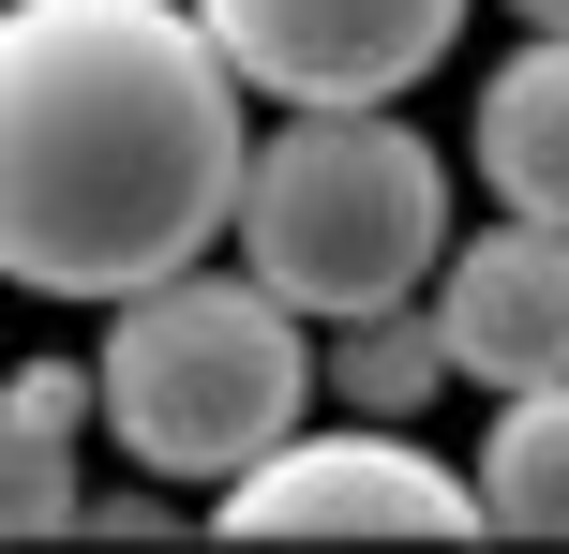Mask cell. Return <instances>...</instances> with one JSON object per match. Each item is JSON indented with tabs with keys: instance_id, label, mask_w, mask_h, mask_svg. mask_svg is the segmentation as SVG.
<instances>
[{
	"instance_id": "cell-1",
	"label": "cell",
	"mask_w": 569,
	"mask_h": 554,
	"mask_svg": "<svg viewBox=\"0 0 569 554\" xmlns=\"http://www.w3.org/2000/svg\"><path fill=\"white\" fill-rule=\"evenodd\" d=\"M256 75L196 0H16L0 16V270L30 300H136L240 240Z\"/></svg>"
},
{
	"instance_id": "cell-2",
	"label": "cell",
	"mask_w": 569,
	"mask_h": 554,
	"mask_svg": "<svg viewBox=\"0 0 569 554\" xmlns=\"http://www.w3.org/2000/svg\"><path fill=\"white\" fill-rule=\"evenodd\" d=\"M90 360H106V450L136 480H180V495H226L240 465H270L330 390V330L284 285H256L240 255L226 270L196 255L166 285L106 300Z\"/></svg>"
},
{
	"instance_id": "cell-3",
	"label": "cell",
	"mask_w": 569,
	"mask_h": 554,
	"mask_svg": "<svg viewBox=\"0 0 569 554\" xmlns=\"http://www.w3.org/2000/svg\"><path fill=\"white\" fill-rule=\"evenodd\" d=\"M226 255L256 285H284L315 330L435 300V270H450V150L405 105H270Z\"/></svg>"
},
{
	"instance_id": "cell-4",
	"label": "cell",
	"mask_w": 569,
	"mask_h": 554,
	"mask_svg": "<svg viewBox=\"0 0 569 554\" xmlns=\"http://www.w3.org/2000/svg\"><path fill=\"white\" fill-rule=\"evenodd\" d=\"M226 540H480V465L420 450V420H300L270 465H240L210 495Z\"/></svg>"
},
{
	"instance_id": "cell-5",
	"label": "cell",
	"mask_w": 569,
	"mask_h": 554,
	"mask_svg": "<svg viewBox=\"0 0 569 554\" xmlns=\"http://www.w3.org/2000/svg\"><path fill=\"white\" fill-rule=\"evenodd\" d=\"M196 16L226 30L256 105H405L480 0H196Z\"/></svg>"
},
{
	"instance_id": "cell-6",
	"label": "cell",
	"mask_w": 569,
	"mask_h": 554,
	"mask_svg": "<svg viewBox=\"0 0 569 554\" xmlns=\"http://www.w3.org/2000/svg\"><path fill=\"white\" fill-rule=\"evenodd\" d=\"M435 330H450L465 390H540V375H569V225L495 210L480 240H450V270H435Z\"/></svg>"
},
{
	"instance_id": "cell-7",
	"label": "cell",
	"mask_w": 569,
	"mask_h": 554,
	"mask_svg": "<svg viewBox=\"0 0 569 554\" xmlns=\"http://www.w3.org/2000/svg\"><path fill=\"white\" fill-rule=\"evenodd\" d=\"M465 180H480L495 210L569 225V30H525V46L480 75V105H465Z\"/></svg>"
},
{
	"instance_id": "cell-8",
	"label": "cell",
	"mask_w": 569,
	"mask_h": 554,
	"mask_svg": "<svg viewBox=\"0 0 569 554\" xmlns=\"http://www.w3.org/2000/svg\"><path fill=\"white\" fill-rule=\"evenodd\" d=\"M90 420H106V360H16V390H0V525L16 540H76L90 525Z\"/></svg>"
},
{
	"instance_id": "cell-9",
	"label": "cell",
	"mask_w": 569,
	"mask_h": 554,
	"mask_svg": "<svg viewBox=\"0 0 569 554\" xmlns=\"http://www.w3.org/2000/svg\"><path fill=\"white\" fill-rule=\"evenodd\" d=\"M480 510H495V540H569V375L495 390V420H480Z\"/></svg>"
},
{
	"instance_id": "cell-10",
	"label": "cell",
	"mask_w": 569,
	"mask_h": 554,
	"mask_svg": "<svg viewBox=\"0 0 569 554\" xmlns=\"http://www.w3.org/2000/svg\"><path fill=\"white\" fill-rule=\"evenodd\" d=\"M450 330H435V300H390V315H345L330 330V405L345 420H420V405H450Z\"/></svg>"
},
{
	"instance_id": "cell-11",
	"label": "cell",
	"mask_w": 569,
	"mask_h": 554,
	"mask_svg": "<svg viewBox=\"0 0 569 554\" xmlns=\"http://www.w3.org/2000/svg\"><path fill=\"white\" fill-rule=\"evenodd\" d=\"M166 495H180V480H136V495H90V525H76V540H180V510H166Z\"/></svg>"
},
{
	"instance_id": "cell-12",
	"label": "cell",
	"mask_w": 569,
	"mask_h": 554,
	"mask_svg": "<svg viewBox=\"0 0 569 554\" xmlns=\"http://www.w3.org/2000/svg\"><path fill=\"white\" fill-rule=\"evenodd\" d=\"M510 16H525V30H569V0H510Z\"/></svg>"
}]
</instances>
